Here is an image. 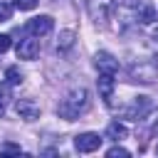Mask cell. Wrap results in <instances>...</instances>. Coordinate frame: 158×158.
<instances>
[{"label": "cell", "instance_id": "obj_12", "mask_svg": "<svg viewBox=\"0 0 158 158\" xmlns=\"http://www.w3.org/2000/svg\"><path fill=\"white\" fill-rule=\"evenodd\" d=\"M74 44V32L72 30H64L62 35H59V42H57V49H69Z\"/></svg>", "mask_w": 158, "mask_h": 158}, {"label": "cell", "instance_id": "obj_17", "mask_svg": "<svg viewBox=\"0 0 158 158\" xmlns=\"http://www.w3.org/2000/svg\"><path fill=\"white\" fill-rule=\"evenodd\" d=\"M15 7L17 10H35L37 7V0H15Z\"/></svg>", "mask_w": 158, "mask_h": 158}, {"label": "cell", "instance_id": "obj_18", "mask_svg": "<svg viewBox=\"0 0 158 158\" xmlns=\"http://www.w3.org/2000/svg\"><path fill=\"white\" fill-rule=\"evenodd\" d=\"M106 156H109V158H116V156H131V153H128L126 148H121V146H114V148L106 151Z\"/></svg>", "mask_w": 158, "mask_h": 158}, {"label": "cell", "instance_id": "obj_2", "mask_svg": "<svg viewBox=\"0 0 158 158\" xmlns=\"http://www.w3.org/2000/svg\"><path fill=\"white\" fill-rule=\"evenodd\" d=\"M156 74H158V67H156L153 62H138V64H131V67H128L131 81L151 84V81H156Z\"/></svg>", "mask_w": 158, "mask_h": 158}, {"label": "cell", "instance_id": "obj_4", "mask_svg": "<svg viewBox=\"0 0 158 158\" xmlns=\"http://www.w3.org/2000/svg\"><path fill=\"white\" fill-rule=\"evenodd\" d=\"M148 106H151V104H148V96H136V99H133L128 106H123L118 114H121L123 118H133V121H138V118L148 111Z\"/></svg>", "mask_w": 158, "mask_h": 158}, {"label": "cell", "instance_id": "obj_16", "mask_svg": "<svg viewBox=\"0 0 158 158\" xmlns=\"http://www.w3.org/2000/svg\"><path fill=\"white\" fill-rule=\"evenodd\" d=\"M10 15H12V5L0 2V22H7V20H10Z\"/></svg>", "mask_w": 158, "mask_h": 158}, {"label": "cell", "instance_id": "obj_20", "mask_svg": "<svg viewBox=\"0 0 158 158\" xmlns=\"http://www.w3.org/2000/svg\"><path fill=\"white\" fill-rule=\"evenodd\" d=\"M2 151H7V153H20V146H12V143H7Z\"/></svg>", "mask_w": 158, "mask_h": 158}, {"label": "cell", "instance_id": "obj_9", "mask_svg": "<svg viewBox=\"0 0 158 158\" xmlns=\"http://www.w3.org/2000/svg\"><path fill=\"white\" fill-rule=\"evenodd\" d=\"M114 77L116 74H106V72H99V79H96V84H99V94H101V99L111 106V99H114Z\"/></svg>", "mask_w": 158, "mask_h": 158}, {"label": "cell", "instance_id": "obj_11", "mask_svg": "<svg viewBox=\"0 0 158 158\" xmlns=\"http://www.w3.org/2000/svg\"><path fill=\"white\" fill-rule=\"evenodd\" d=\"M106 136H109V138H114V141H121V138H126V136H128V128H126L123 123L114 121V123H109V128H106Z\"/></svg>", "mask_w": 158, "mask_h": 158}, {"label": "cell", "instance_id": "obj_13", "mask_svg": "<svg viewBox=\"0 0 158 158\" xmlns=\"http://www.w3.org/2000/svg\"><path fill=\"white\" fill-rule=\"evenodd\" d=\"M5 79H7L10 84H22V72H20L17 67H7V69H5Z\"/></svg>", "mask_w": 158, "mask_h": 158}, {"label": "cell", "instance_id": "obj_14", "mask_svg": "<svg viewBox=\"0 0 158 158\" xmlns=\"http://www.w3.org/2000/svg\"><path fill=\"white\" fill-rule=\"evenodd\" d=\"M10 81H0V106H5L10 99H12V91H10Z\"/></svg>", "mask_w": 158, "mask_h": 158}, {"label": "cell", "instance_id": "obj_7", "mask_svg": "<svg viewBox=\"0 0 158 158\" xmlns=\"http://www.w3.org/2000/svg\"><path fill=\"white\" fill-rule=\"evenodd\" d=\"M15 52H17V59H35L40 54V42L35 37H25V40L17 42Z\"/></svg>", "mask_w": 158, "mask_h": 158}, {"label": "cell", "instance_id": "obj_5", "mask_svg": "<svg viewBox=\"0 0 158 158\" xmlns=\"http://www.w3.org/2000/svg\"><path fill=\"white\" fill-rule=\"evenodd\" d=\"M101 141L104 138H99V133H79L74 138V148L79 153H94V151H99Z\"/></svg>", "mask_w": 158, "mask_h": 158}, {"label": "cell", "instance_id": "obj_22", "mask_svg": "<svg viewBox=\"0 0 158 158\" xmlns=\"http://www.w3.org/2000/svg\"><path fill=\"white\" fill-rule=\"evenodd\" d=\"M156 151H158V148H156Z\"/></svg>", "mask_w": 158, "mask_h": 158}, {"label": "cell", "instance_id": "obj_19", "mask_svg": "<svg viewBox=\"0 0 158 158\" xmlns=\"http://www.w3.org/2000/svg\"><path fill=\"white\" fill-rule=\"evenodd\" d=\"M12 47V40H10V35H0V54L2 52H7Z\"/></svg>", "mask_w": 158, "mask_h": 158}, {"label": "cell", "instance_id": "obj_6", "mask_svg": "<svg viewBox=\"0 0 158 158\" xmlns=\"http://www.w3.org/2000/svg\"><path fill=\"white\" fill-rule=\"evenodd\" d=\"M15 111H17V116L25 118V121H35V118H40V104L32 101V99H17Z\"/></svg>", "mask_w": 158, "mask_h": 158}, {"label": "cell", "instance_id": "obj_21", "mask_svg": "<svg viewBox=\"0 0 158 158\" xmlns=\"http://www.w3.org/2000/svg\"><path fill=\"white\" fill-rule=\"evenodd\" d=\"M153 40H156V42H158V27H156V30H153Z\"/></svg>", "mask_w": 158, "mask_h": 158}, {"label": "cell", "instance_id": "obj_15", "mask_svg": "<svg viewBox=\"0 0 158 158\" xmlns=\"http://www.w3.org/2000/svg\"><path fill=\"white\" fill-rule=\"evenodd\" d=\"M146 126H148V133L153 138H158V111L151 114V118H146Z\"/></svg>", "mask_w": 158, "mask_h": 158}, {"label": "cell", "instance_id": "obj_10", "mask_svg": "<svg viewBox=\"0 0 158 158\" xmlns=\"http://www.w3.org/2000/svg\"><path fill=\"white\" fill-rule=\"evenodd\" d=\"M94 64H96L99 72H106V74H116V72H118V62H116L114 54H109V52H96Z\"/></svg>", "mask_w": 158, "mask_h": 158}, {"label": "cell", "instance_id": "obj_3", "mask_svg": "<svg viewBox=\"0 0 158 158\" xmlns=\"http://www.w3.org/2000/svg\"><path fill=\"white\" fill-rule=\"evenodd\" d=\"M52 27H54V20H52L49 15H40V17H32V20L25 25V32H30V35H35V37H44V35L52 32Z\"/></svg>", "mask_w": 158, "mask_h": 158}, {"label": "cell", "instance_id": "obj_8", "mask_svg": "<svg viewBox=\"0 0 158 158\" xmlns=\"http://www.w3.org/2000/svg\"><path fill=\"white\" fill-rule=\"evenodd\" d=\"M111 10H114V0H89V12L96 22H106Z\"/></svg>", "mask_w": 158, "mask_h": 158}, {"label": "cell", "instance_id": "obj_1", "mask_svg": "<svg viewBox=\"0 0 158 158\" xmlns=\"http://www.w3.org/2000/svg\"><path fill=\"white\" fill-rule=\"evenodd\" d=\"M89 104H91L89 91H86V89H74V91H69V94L59 101L57 114H59L62 118H67V121H74V118H79L81 114L89 111Z\"/></svg>", "mask_w": 158, "mask_h": 158}]
</instances>
